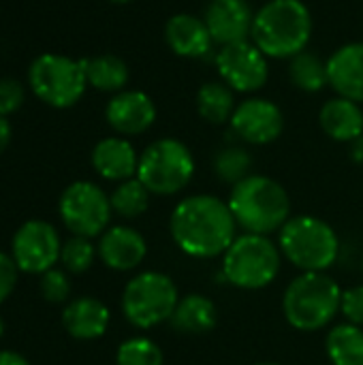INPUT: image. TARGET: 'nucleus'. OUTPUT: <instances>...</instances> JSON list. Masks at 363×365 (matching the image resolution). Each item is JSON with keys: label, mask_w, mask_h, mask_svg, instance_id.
Here are the masks:
<instances>
[{"label": "nucleus", "mask_w": 363, "mask_h": 365, "mask_svg": "<svg viewBox=\"0 0 363 365\" xmlns=\"http://www.w3.org/2000/svg\"><path fill=\"white\" fill-rule=\"evenodd\" d=\"M235 107V92L220 79L205 81L197 90V111L210 124H229Z\"/></svg>", "instance_id": "nucleus-24"}, {"label": "nucleus", "mask_w": 363, "mask_h": 365, "mask_svg": "<svg viewBox=\"0 0 363 365\" xmlns=\"http://www.w3.org/2000/svg\"><path fill=\"white\" fill-rule=\"evenodd\" d=\"M351 158H353L355 163L363 165V135L362 137H357V139L351 143Z\"/></svg>", "instance_id": "nucleus-37"}, {"label": "nucleus", "mask_w": 363, "mask_h": 365, "mask_svg": "<svg viewBox=\"0 0 363 365\" xmlns=\"http://www.w3.org/2000/svg\"><path fill=\"white\" fill-rule=\"evenodd\" d=\"M319 124L327 137L340 143H353L363 135V109L344 96L329 98L319 111Z\"/></svg>", "instance_id": "nucleus-21"}, {"label": "nucleus", "mask_w": 363, "mask_h": 365, "mask_svg": "<svg viewBox=\"0 0 363 365\" xmlns=\"http://www.w3.org/2000/svg\"><path fill=\"white\" fill-rule=\"evenodd\" d=\"M257 365H285V364H274V361H263V364H257Z\"/></svg>", "instance_id": "nucleus-40"}, {"label": "nucleus", "mask_w": 363, "mask_h": 365, "mask_svg": "<svg viewBox=\"0 0 363 365\" xmlns=\"http://www.w3.org/2000/svg\"><path fill=\"white\" fill-rule=\"evenodd\" d=\"M267 56L248 38L231 45H223L216 51V71L233 92L252 94L259 92L270 77Z\"/></svg>", "instance_id": "nucleus-11"}, {"label": "nucleus", "mask_w": 363, "mask_h": 365, "mask_svg": "<svg viewBox=\"0 0 363 365\" xmlns=\"http://www.w3.org/2000/svg\"><path fill=\"white\" fill-rule=\"evenodd\" d=\"M180 302L175 282L163 272H141L122 291V314L137 329H152L171 321Z\"/></svg>", "instance_id": "nucleus-8"}, {"label": "nucleus", "mask_w": 363, "mask_h": 365, "mask_svg": "<svg viewBox=\"0 0 363 365\" xmlns=\"http://www.w3.org/2000/svg\"><path fill=\"white\" fill-rule=\"evenodd\" d=\"M11 135H13V130H11L9 120H6L4 115H0V154L9 148V143H11Z\"/></svg>", "instance_id": "nucleus-35"}, {"label": "nucleus", "mask_w": 363, "mask_h": 365, "mask_svg": "<svg viewBox=\"0 0 363 365\" xmlns=\"http://www.w3.org/2000/svg\"><path fill=\"white\" fill-rule=\"evenodd\" d=\"M24 86L15 79H0V115L15 113L24 103Z\"/></svg>", "instance_id": "nucleus-33"}, {"label": "nucleus", "mask_w": 363, "mask_h": 365, "mask_svg": "<svg viewBox=\"0 0 363 365\" xmlns=\"http://www.w3.org/2000/svg\"><path fill=\"white\" fill-rule=\"evenodd\" d=\"M282 252L270 235L242 233L223 255L225 280L242 291L270 287L280 274Z\"/></svg>", "instance_id": "nucleus-6"}, {"label": "nucleus", "mask_w": 363, "mask_h": 365, "mask_svg": "<svg viewBox=\"0 0 363 365\" xmlns=\"http://www.w3.org/2000/svg\"><path fill=\"white\" fill-rule=\"evenodd\" d=\"M39 291L49 304H64L71 295V282L68 276L62 269L51 267L49 272L41 274L39 280Z\"/></svg>", "instance_id": "nucleus-31"}, {"label": "nucleus", "mask_w": 363, "mask_h": 365, "mask_svg": "<svg viewBox=\"0 0 363 365\" xmlns=\"http://www.w3.org/2000/svg\"><path fill=\"white\" fill-rule=\"evenodd\" d=\"M0 365H30L26 357L13 351H0Z\"/></svg>", "instance_id": "nucleus-36"}, {"label": "nucleus", "mask_w": 363, "mask_h": 365, "mask_svg": "<svg viewBox=\"0 0 363 365\" xmlns=\"http://www.w3.org/2000/svg\"><path fill=\"white\" fill-rule=\"evenodd\" d=\"M227 203L244 233L272 235L291 218V197L285 186L270 175L250 173L231 186Z\"/></svg>", "instance_id": "nucleus-3"}, {"label": "nucleus", "mask_w": 363, "mask_h": 365, "mask_svg": "<svg viewBox=\"0 0 363 365\" xmlns=\"http://www.w3.org/2000/svg\"><path fill=\"white\" fill-rule=\"evenodd\" d=\"M150 195L152 192L137 178L124 180L109 195L111 210L122 218H139L150 207Z\"/></svg>", "instance_id": "nucleus-27"}, {"label": "nucleus", "mask_w": 363, "mask_h": 365, "mask_svg": "<svg viewBox=\"0 0 363 365\" xmlns=\"http://www.w3.org/2000/svg\"><path fill=\"white\" fill-rule=\"evenodd\" d=\"M229 126L240 141L250 145H267L282 135L285 115L274 101L250 96L235 107Z\"/></svg>", "instance_id": "nucleus-13"}, {"label": "nucleus", "mask_w": 363, "mask_h": 365, "mask_svg": "<svg viewBox=\"0 0 363 365\" xmlns=\"http://www.w3.org/2000/svg\"><path fill=\"white\" fill-rule=\"evenodd\" d=\"M62 252V242L53 225L45 220H28L24 222L11 242V257L17 263L19 272L41 276L49 272Z\"/></svg>", "instance_id": "nucleus-12"}, {"label": "nucleus", "mask_w": 363, "mask_h": 365, "mask_svg": "<svg viewBox=\"0 0 363 365\" xmlns=\"http://www.w3.org/2000/svg\"><path fill=\"white\" fill-rule=\"evenodd\" d=\"M362 272H363V257H362Z\"/></svg>", "instance_id": "nucleus-41"}, {"label": "nucleus", "mask_w": 363, "mask_h": 365, "mask_svg": "<svg viewBox=\"0 0 363 365\" xmlns=\"http://www.w3.org/2000/svg\"><path fill=\"white\" fill-rule=\"evenodd\" d=\"M165 355L150 338H128L116 351V365H163Z\"/></svg>", "instance_id": "nucleus-29"}, {"label": "nucleus", "mask_w": 363, "mask_h": 365, "mask_svg": "<svg viewBox=\"0 0 363 365\" xmlns=\"http://www.w3.org/2000/svg\"><path fill=\"white\" fill-rule=\"evenodd\" d=\"M289 77H291L295 88H300L302 92H308V94L321 92L325 86H329L327 62L321 60L317 53H310L308 49L297 53L295 58H291Z\"/></svg>", "instance_id": "nucleus-26"}, {"label": "nucleus", "mask_w": 363, "mask_h": 365, "mask_svg": "<svg viewBox=\"0 0 363 365\" xmlns=\"http://www.w3.org/2000/svg\"><path fill=\"white\" fill-rule=\"evenodd\" d=\"M165 43L180 58H205L216 45L208 24L199 15L175 13L165 24Z\"/></svg>", "instance_id": "nucleus-17"}, {"label": "nucleus", "mask_w": 363, "mask_h": 365, "mask_svg": "<svg viewBox=\"0 0 363 365\" xmlns=\"http://www.w3.org/2000/svg\"><path fill=\"white\" fill-rule=\"evenodd\" d=\"M195 175V156L188 145L173 137L150 143L139 154L137 180L158 197L182 192Z\"/></svg>", "instance_id": "nucleus-7"}, {"label": "nucleus", "mask_w": 363, "mask_h": 365, "mask_svg": "<svg viewBox=\"0 0 363 365\" xmlns=\"http://www.w3.org/2000/svg\"><path fill=\"white\" fill-rule=\"evenodd\" d=\"M340 314H344L347 323L363 327V284L342 291Z\"/></svg>", "instance_id": "nucleus-32"}, {"label": "nucleus", "mask_w": 363, "mask_h": 365, "mask_svg": "<svg viewBox=\"0 0 363 365\" xmlns=\"http://www.w3.org/2000/svg\"><path fill=\"white\" fill-rule=\"evenodd\" d=\"M327 81L338 96L363 105V41L347 43L327 58Z\"/></svg>", "instance_id": "nucleus-18"}, {"label": "nucleus", "mask_w": 363, "mask_h": 365, "mask_svg": "<svg viewBox=\"0 0 363 365\" xmlns=\"http://www.w3.org/2000/svg\"><path fill=\"white\" fill-rule=\"evenodd\" d=\"M62 225L79 237H96L109 229L111 201L101 186L94 182H73L64 188L58 203Z\"/></svg>", "instance_id": "nucleus-10"}, {"label": "nucleus", "mask_w": 363, "mask_h": 365, "mask_svg": "<svg viewBox=\"0 0 363 365\" xmlns=\"http://www.w3.org/2000/svg\"><path fill=\"white\" fill-rule=\"evenodd\" d=\"M325 353L332 365H363V327L336 325L325 338Z\"/></svg>", "instance_id": "nucleus-25"}, {"label": "nucleus", "mask_w": 363, "mask_h": 365, "mask_svg": "<svg viewBox=\"0 0 363 365\" xmlns=\"http://www.w3.org/2000/svg\"><path fill=\"white\" fill-rule=\"evenodd\" d=\"M312 38V15L304 0H267L255 11L250 41L276 60L306 51Z\"/></svg>", "instance_id": "nucleus-2"}, {"label": "nucleus", "mask_w": 363, "mask_h": 365, "mask_svg": "<svg viewBox=\"0 0 363 365\" xmlns=\"http://www.w3.org/2000/svg\"><path fill=\"white\" fill-rule=\"evenodd\" d=\"M28 83L39 101L56 109L73 107L86 92L88 79L81 60H73L60 53L39 56L30 71Z\"/></svg>", "instance_id": "nucleus-9"}, {"label": "nucleus", "mask_w": 363, "mask_h": 365, "mask_svg": "<svg viewBox=\"0 0 363 365\" xmlns=\"http://www.w3.org/2000/svg\"><path fill=\"white\" fill-rule=\"evenodd\" d=\"M250 169H252V156L248 154V150L240 145H227L218 150V154L214 156V173L218 175L220 182H227L231 186L248 178Z\"/></svg>", "instance_id": "nucleus-28"}, {"label": "nucleus", "mask_w": 363, "mask_h": 365, "mask_svg": "<svg viewBox=\"0 0 363 365\" xmlns=\"http://www.w3.org/2000/svg\"><path fill=\"white\" fill-rule=\"evenodd\" d=\"M111 2H116V4H126V2H131V0H111Z\"/></svg>", "instance_id": "nucleus-39"}, {"label": "nucleus", "mask_w": 363, "mask_h": 365, "mask_svg": "<svg viewBox=\"0 0 363 365\" xmlns=\"http://www.w3.org/2000/svg\"><path fill=\"white\" fill-rule=\"evenodd\" d=\"M282 257L302 272H325L340 255V240L334 227L317 216H291L278 231Z\"/></svg>", "instance_id": "nucleus-5"}, {"label": "nucleus", "mask_w": 363, "mask_h": 365, "mask_svg": "<svg viewBox=\"0 0 363 365\" xmlns=\"http://www.w3.org/2000/svg\"><path fill=\"white\" fill-rule=\"evenodd\" d=\"M96 250L105 267L113 272H131L143 263L148 255V244L137 229L116 225L101 235Z\"/></svg>", "instance_id": "nucleus-16"}, {"label": "nucleus", "mask_w": 363, "mask_h": 365, "mask_svg": "<svg viewBox=\"0 0 363 365\" xmlns=\"http://www.w3.org/2000/svg\"><path fill=\"white\" fill-rule=\"evenodd\" d=\"M111 314L109 308L96 297H77L66 304L62 312L64 331L81 342L103 338L109 327Z\"/></svg>", "instance_id": "nucleus-20"}, {"label": "nucleus", "mask_w": 363, "mask_h": 365, "mask_svg": "<svg viewBox=\"0 0 363 365\" xmlns=\"http://www.w3.org/2000/svg\"><path fill=\"white\" fill-rule=\"evenodd\" d=\"M2 334H4V323H2V317H0V338H2Z\"/></svg>", "instance_id": "nucleus-38"}, {"label": "nucleus", "mask_w": 363, "mask_h": 365, "mask_svg": "<svg viewBox=\"0 0 363 365\" xmlns=\"http://www.w3.org/2000/svg\"><path fill=\"white\" fill-rule=\"evenodd\" d=\"M175 246L193 259L223 257L237 237V222L227 201L214 195L182 199L169 218Z\"/></svg>", "instance_id": "nucleus-1"}, {"label": "nucleus", "mask_w": 363, "mask_h": 365, "mask_svg": "<svg viewBox=\"0 0 363 365\" xmlns=\"http://www.w3.org/2000/svg\"><path fill=\"white\" fill-rule=\"evenodd\" d=\"M94 171L109 182L137 178L139 154L126 137H105L92 150Z\"/></svg>", "instance_id": "nucleus-19"}, {"label": "nucleus", "mask_w": 363, "mask_h": 365, "mask_svg": "<svg viewBox=\"0 0 363 365\" xmlns=\"http://www.w3.org/2000/svg\"><path fill=\"white\" fill-rule=\"evenodd\" d=\"M105 120L122 137L141 135L156 122V105L141 90H122L107 103Z\"/></svg>", "instance_id": "nucleus-14"}, {"label": "nucleus", "mask_w": 363, "mask_h": 365, "mask_svg": "<svg viewBox=\"0 0 363 365\" xmlns=\"http://www.w3.org/2000/svg\"><path fill=\"white\" fill-rule=\"evenodd\" d=\"M342 289L325 272H302L282 295V314L297 331L325 329L340 312Z\"/></svg>", "instance_id": "nucleus-4"}, {"label": "nucleus", "mask_w": 363, "mask_h": 365, "mask_svg": "<svg viewBox=\"0 0 363 365\" xmlns=\"http://www.w3.org/2000/svg\"><path fill=\"white\" fill-rule=\"evenodd\" d=\"M88 86L101 90V92H122L131 79L128 66L122 58L113 53H103L96 58H86L81 60Z\"/></svg>", "instance_id": "nucleus-23"}, {"label": "nucleus", "mask_w": 363, "mask_h": 365, "mask_svg": "<svg viewBox=\"0 0 363 365\" xmlns=\"http://www.w3.org/2000/svg\"><path fill=\"white\" fill-rule=\"evenodd\" d=\"M203 19L214 43L223 47L250 38L255 11L248 0H210Z\"/></svg>", "instance_id": "nucleus-15"}, {"label": "nucleus", "mask_w": 363, "mask_h": 365, "mask_svg": "<svg viewBox=\"0 0 363 365\" xmlns=\"http://www.w3.org/2000/svg\"><path fill=\"white\" fill-rule=\"evenodd\" d=\"M96 257H98L96 246L88 237H79V235H73L71 240H66L60 252L62 267L71 274H86L94 265Z\"/></svg>", "instance_id": "nucleus-30"}, {"label": "nucleus", "mask_w": 363, "mask_h": 365, "mask_svg": "<svg viewBox=\"0 0 363 365\" xmlns=\"http://www.w3.org/2000/svg\"><path fill=\"white\" fill-rule=\"evenodd\" d=\"M169 323L178 334L203 336L218 325V308L205 295L190 293L186 297H180Z\"/></svg>", "instance_id": "nucleus-22"}, {"label": "nucleus", "mask_w": 363, "mask_h": 365, "mask_svg": "<svg viewBox=\"0 0 363 365\" xmlns=\"http://www.w3.org/2000/svg\"><path fill=\"white\" fill-rule=\"evenodd\" d=\"M17 276H19V267L13 261V257L0 252V304H4L6 297H11V293L15 291Z\"/></svg>", "instance_id": "nucleus-34"}]
</instances>
